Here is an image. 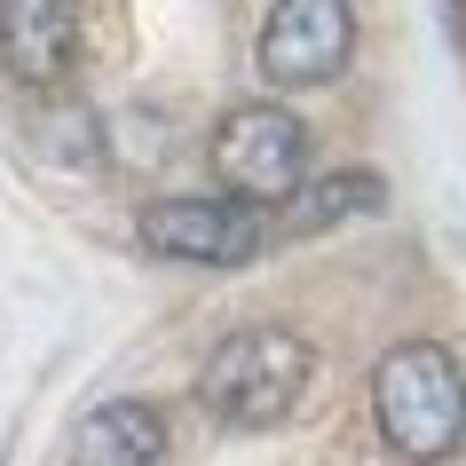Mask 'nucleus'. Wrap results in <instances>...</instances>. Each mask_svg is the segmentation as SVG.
<instances>
[{"mask_svg": "<svg viewBox=\"0 0 466 466\" xmlns=\"http://www.w3.org/2000/svg\"><path fill=\"white\" fill-rule=\"evenodd\" d=\"M0 64L32 96L64 87L79 64V8L72 0H0Z\"/></svg>", "mask_w": 466, "mask_h": 466, "instance_id": "obj_6", "label": "nucleus"}, {"mask_svg": "<svg viewBox=\"0 0 466 466\" xmlns=\"http://www.w3.org/2000/svg\"><path fill=\"white\" fill-rule=\"evenodd\" d=\"M214 174H221V190L277 206L309 182V127L285 103H238L214 127Z\"/></svg>", "mask_w": 466, "mask_h": 466, "instance_id": "obj_4", "label": "nucleus"}, {"mask_svg": "<svg viewBox=\"0 0 466 466\" xmlns=\"http://www.w3.org/2000/svg\"><path fill=\"white\" fill-rule=\"evenodd\" d=\"M348 48H356V8L348 0H269L253 64H261L269 87H324V79H340Z\"/></svg>", "mask_w": 466, "mask_h": 466, "instance_id": "obj_5", "label": "nucleus"}, {"mask_svg": "<svg viewBox=\"0 0 466 466\" xmlns=\"http://www.w3.org/2000/svg\"><path fill=\"white\" fill-rule=\"evenodd\" d=\"M309 340L285 332V324H238L229 340H214V356L198 364V403L221 419V427H238V435H261V427H285L309 388Z\"/></svg>", "mask_w": 466, "mask_h": 466, "instance_id": "obj_2", "label": "nucleus"}, {"mask_svg": "<svg viewBox=\"0 0 466 466\" xmlns=\"http://www.w3.org/2000/svg\"><path fill=\"white\" fill-rule=\"evenodd\" d=\"M371 419L403 466H442L466 442V371L442 340H403L371 364Z\"/></svg>", "mask_w": 466, "mask_h": 466, "instance_id": "obj_1", "label": "nucleus"}, {"mask_svg": "<svg viewBox=\"0 0 466 466\" xmlns=\"http://www.w3.org/2000/svg\"><path fill=\"white\" fill-rule=\"evenodd\" d=\"M158 451H167V419L135 395H119V403H103L72 427L64 466H158Z\"/></svg>", "mask_w": 466, "mask_h": 466, "instance_id": "obj_7", "label": "nucleus"}, {"mask_svg": "<svg viewBox=\"0 0 466 466\" xmlns=\"http://www.w3.org/2000/svg\"><path fill=\"white\" fill-rule=\"evenodd\" d=\"M348 214H380V174L348 167V174H324L309 206H300V229H324V221H348Z\"/></svg>", "mask_w": 466, "mask_h": 466, "instance_id": "obj_8", "label": "nucleus"}, {"mask_svg": "<svg viewBox=\"0 0 466 466\" xmlns=\"http://www.w3.org/2000/svg\"><path fill=\"white\" fill-rule=\"evenodd\" d=\"M135 238H143V253H158V261L238 269V261L261 253L269 214H261V198H238V190L229 198H158V206H143Z\"/></svg>", "mask_w": 466, "mask_h": 466, "instance_id": "obj_3", "label": "nucleus"}]
</instances>
